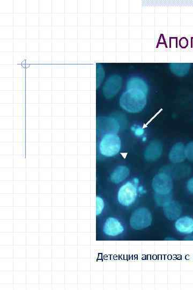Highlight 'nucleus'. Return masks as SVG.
<instances>
[{"instance_id": "f257e3e1", "label": "nucleus", "mask_w": 193, "mask_h": 290, "mask_svg": "<svg viewBox=\"0 0 193 290\" xmlns=\"http://www.w3.org/2000/svg\"><path fill=\"white\" fill-rule=\"evenodd\" d=\"M147 94L140 90L128 89L120 99V105L130 113L141 112L147 105Z\"/></svg>"}, {"instance_id": "f03ea898", "label": "nucleus", "mask_w": 193, "mask_h": 290, "mask_svg": "<svg viewBox=\"0 0 193 290\" xmlns=\"http://www.w3.org/2000/svg\"><path fill=\"white\" fill-rule=\"evenodd\" d=\"M122 148V142L117 134L105 135L99 144V150L101 155L105 157H112L119 153Z\"/></svg>"}, {"instance_id": "7ed1b4c3", "label": "nucleus", "mask_w": 193, "mask_h": 290, "mask_svg": "<svg viewBox=\"0 0 193 290\" xmlns=\"http://www.w3.org/2000/svg\"><path fill=\"white\" fill-rule=\"evenodd\" d=\"M152 215L146 208L137 209L132 214L130 219L131 227L136 230L148 227L152 224Z\"/></svg>"}, {"instance_id": "20e7f679", "label": "nucleus", "mask_w": 193, "mask_h": 290, "mask_svg": "<svg viewBox=\"0 0 193 290\" xmlns=\"http://www.w3.org/2000/svg\"><path fill=\"white\" fill-rule=\"evenodd\" d=\"M153 188L156 193L167 195L171 193L173 189V182L170 175L161 173L155 177L152 183Z\"/></svg>"}, {"instance_id": "39448f33", "label": "nucleus", "mask_w": 193, "mask_h": 290, "mask_svg": "<svg viewBox=\"0 0 193 290\" xmlns=\"http://www.w3.org/2000/svg\"><path fill=\"white\" fill-rule=\"evenodd\" d=\"M137 197L136 186L129 182L120 188L118 194L119 203L124 207H129L133 204Z\"/></svg>"}, {"instance_id": "423d86ee", "label": "nucleus", "mask_w": 193, "mask_h": 290, "mask_svg": "<svg viewBox=\"0 0 193 290\" xmlns=\"http://www.w3.org/2000/svg\"><path fill=\"white\" fill-rule=\"evenodd\" d=\"M120 128L117 121L110 117H100L97 119V130L102 134H116Z\"/></svg>"}, {"instance_id": "0eeeda50", "label": "nucleus", "mask_w": 193, "mask_h": 290, "mask_svg": "<svg viewBox=\"0 0 193 290\" xmlns=\"http://www.w3.org/2000/svg\"><path fill=\"white\" fill-rule=\"evenodd\" d=\"M124 231V227L122 222L116 218H108L104 225L103 232L107 236L117 237Z\"/></svg>"}, {"instance_id": "6e6552de", "label": "nucleus", "mask_w": 193, "mask_h": 290, "mask_svg": "<svg viewBox=\"0 0 193 290\" xmlns=\"http://www.w3.org/2000/svg\"><path fill=\"white\" fill-rule=\"evenodd\" d=\"M122 78L114 75L108 78L103 88V94L107 99H111L115 96L122 87Z\"/></svg>"}, {"instance_id": "1a4fd4ad", "label": "nucleus", "mask_w": 193, "mask_h": 290, "mask_svg": "<svg viewBox=\"0 0 193 290\" xmlns=\"http://www.w3.org/2000/svg\"><path fill=\"white\" fill-rule=\"evenodd\" d=\"M162 147L161 143L158 141L150 143L144 152V157L148 161H154L158 160L161 155Z\"/></svg>"}, {"instance_id": "9d476101", "label": "nucleus", "mask_w": 193, "mask_h": 290, "mask_svg": "<svg viewBox=\"0 0 193 290\" xmlns=\"http://www.w3.org/2000/svg\"><path fill=\"white\" fill-rule=\"evenodd\" d=\"M186 158V147L184 144L181 143L175 144L169 154L170 161L173 164H179L183 162Z\"/></svg>"}, {"instance_id": "9b49d317", "label": "nucleus", "mask_w": 193, "mask_h": 290, "mask_svg": "<svg viewBox=\"0 0 193 290\" xmlns=\"http://www.w3.org/2000/svg\"><path fill=\"white\" fill-rule=\"evenodd\" d=\"M175 228L180 233L191 234L193 233V219L190 217L180 218L175 223Z\"/></svg>"}, {"instance_id": "f8f14e48", "label": "nucleus", "mask_w": 193, "mask_h": 290, "mask_svg": "<svg viewBox=\"0 0 193 290\" xmlns=\"http://www.w3.org/2000/svg\"><path fill=\"white\" fill-rule=\"evenodd\" d=\"M164 213L169 220H175L182 214V208L177 202L171 201L164 207Z\"/></svg>"}, {"instance_id": "ddd939ff", "label": "nucleus", "mask_w": 193, "mask_h": 290, "mask_svg": "<svg viewBox=\"0 0 193 290\" xmlns=\"http://www.w3.org/2000/svg\"><path fill=\"white\" fill-rule=\"evenodd\" d=\"M129 175V169L124 166L118 167L111 174L110 180L115 184H119L128 178Z\"/></svg>"}, {"instance_id": "4468645a", "label": "nucleus", "mask_w": 193, "mask_h": 290, "mask_svg": "<svg viewBox=\"0 0 193 290\" xmlns=\"http://www.w3.org/2000/svg\"><path fill=\"white\" fill-rule=\"evenodd\" d=\"M128 89H137L148 93L147 84L142 79L138 78H132L128 83Z\"/></svg>"}, {"instance_id": "2eb2a0df", "label": "nucleus", "mask_w": 193, "mask_h": 290, "mask_svg": "<svg viewBox=\"0 0 193 290\" xmlns=\"http://www.w3.org/2000/svg\"><path fill=\"white\" fill-rule=\"evenodd\" d=\"M155 198L156 202L159 206L164 207L166 204L172 201L171 193L167 195H160L156 193Z\"/></svg>"}, {"instance_id": "dca6fc26", "label": "nucleus", "mask_w": 193, "mask_h": 290, "mask_svg": "<svg viewBox=\"0 0 193 290\" xmlns=\"http://www.w3.org/2000/svg\"><path fill=\"white\" fill-rule=\"evenodd\" d=\"M105 207V203L103 199L100 197L97 196L96 198V215L99 216L103 211Z\"/></svg>"}, {"instance_id": "f3484780", "label": "nucleus", "mask_w": 193, "mask_h": 290, "mask_svg": "<svg viewBox=\"0 0 193 290\" xmlns=\"http://www.w3.org/2000/svg\"><path fill=\"white\" fill-rule=\"evenodd\" d=\"M186 158L193 162V142L189 143L186 147Z\"/></svg>"}, {"instance_id": "a211bd4d", "label": "nucleus", "mask_w": 193, "mask_h": 290, "mask_svg": "<svg viewBox=\"0 0 193 290\" xmlns=\"http://www.w3.org/2000/svg\"><path fill=\"white\" fill-rule=\"evenodd\" d=\"M187 188H188V189L190 192L193 193V178L188 181V184H187Z\"/></svg>"}, {"instance_id": "6ab92c4d", "label": "nucleus", "mask_w": 193, "mask_h": 290, "mask_svg": "<svg viewBox=\"0 0 193 290\" xmlns=\"http://www.w3.org/2000/svg\"><path fill=\"white\" fill-rule=\"evenodd\" d=\"M136 136H141L144 134V130L142 128H136L135 130Z\"/></svg>"}]
</instances>
